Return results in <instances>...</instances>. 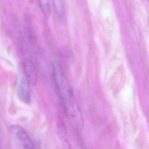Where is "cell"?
Instances as JSON below:
<instances>
[{
	"label": "cell",
	"mask_w": 149,
	"mask_h": 149,
	"mask_svg": "<svg viewBox=\"0 0 149 149\" xmlns=\"http://www.w3.org/2000/svg\"><path fill=\"white\" fill-rule=\"evenodd\" d=\"M53 77L66 115L77 116L79 108L73 88L64 74L61 63L55 60L52 65Z\"/></svg>",
	"instance_id": "cell-1"
},
{
	"label": "cell",
	"mask_w": 149,
	"mask_h": 149,
	"mask_svg": "<svg viewBox=\"0 0 149 149\" xmlns=\"http://www.w3.org/2000/svg\"><path fill=\"white\" fill-rule=\"evenodd\" d=\"M11 137L16 145L22 149H34V145L29 136L20 125H14L10 128Z\"/></svg>",
	"instance_id": "cell-2"
},
{
	"label": "cell",
	"mask_w": 149,
	"mask_h": 149,
	"mask_svg": "<svg viewBox=\"0 0 149 149\" xmlns=\"http://www.w3.org/2000/svg\"><path fill=\"white\" fill-rule=\"evenodd\" d=\"M17 87L18 98L24 103L28 104L31 101L30 83L27 78L24 75L20 77Z\"/></svg>",
	"instance_id": "cell-3"
},
{
	"label": "cell",
	"mask_w": 149,
	"mask_h": 149,
	"mask_svg": "<svg viewBox=\"0 0 149 149\" xmlns=\"http://www.w3.org/2000/svg\"><path fill=\"white\" fill-rule=\"evenodd\" d=\"M23 68L27 78L30 84L35 85L38 81L37 71L35 66L31 61L26 60L23 63Z\"/></svg>",
	"instance_id": "cell-4"
},
{
	"label": "cell",
	"mask_w": 149,
	"mask_h": 149,
	"mask_svg": "<svg viewBox=\"0 0 149 149\" xmlns=\"http://www.w3.org/2000/svg\"><path fill=\"white\" fill-rule=\"evenodd\" d=\"M42 11L45 18H48L50 16V8L49 0H38Z\"/></svg>",
	"instance_id": "cell-5"
},
{
	"label": "cell",
	"mask_w": 149,
	"mask_h": 149,
	"mask_svg": "<svg viewBox=\"0 0 149 149\" xmlns=\"http://www.w3.org/2000/svg\"><path fill=\"white\" fill-rule=\"evenodd\" d=\"M54 7L57 14L60 16L63 15L64 13L63 0H53Z\"/></svg>",
	"instance_id": "cell-6"
}]
</instances>
